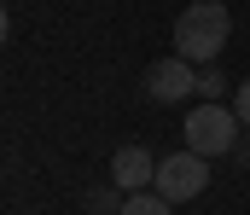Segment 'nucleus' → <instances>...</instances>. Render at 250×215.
I'll return each mask as SVG.
<instances>
[{
	"label": "nucleus",
	"mask_w": 250,
	"mask_h": 215,
	"mask_svg": "<svg viewBox=\"0 0 250 215\" xmlns=\"http://www.w3.org/2000/svg\"><path fill=\"white\" fill-rule=\"evenodd\" d=\"M221 93H227V76L215 64H198V99H221Z\"/></svg>",
	"instance_id": "obj_7"
},
{
	"label": "nucleus",
	"mask_w": 250,
	"mask_h": 215,
	"mask_svg": "<svg viewBox=\"0 0 250 215\" xmlns=\"http://www.w3.org/2000/svg\"><path fill=\"white\" fill-rule=\"evenodd\" d=\"M111 180H117L123 192H140V186H157V157H151L146 145H123V151L111 157Z\"/></svg>",
	"instance_id": "obj_5"
},
{
	"label": "nucleus",
	"mask_w": 250,
	"mask_h": 215,
	"mask_svg": "<svg viewBox=\"0 0 250 215\" xmlns=\"http://www.w3.org/2000/svg\"><path fill=\"white\" fill-rule=\"evenodd\" d=\"M233 111H239V122L250 128V76L239 81V87H233Z\"/></svg>",
	"instance_id": "obj_8"
},
{
	"label": "nucleus",
	"mask_w": 250,
	"mask_h": 215,
	"mask_svg": "<svg viewBox=\"0 0 250 215\" xmlns=\"http://www.w3.org/2000/svg\"><path fill=\"white\" fill-rule=\"evenodd\" d=\"M204 186H209V157H198L192 145L175 151V157H157V192L169 204H192Z\"/></svg>",
	"instance_id": "obj_3"
},
{
	"label": "nucleus",
	"mask_w": 250,
	"mask_h": 215,
	"mask_svg": "<svg viewBox=\"0 0 250 215\" xmlns=\"http://www.w3.org/2000/svg\"><path fill=\"white\" fill-rule=\"evenodd\" d=\"M146 99L151 105H187V99H198V64L192 59H157L151 70H146Z\"/></svg>",
	"instance_id": "obj_4"
},
{
	"label": "nucleus",
	"mask_w": 250,
	"mask_h": 215,
	"mask_svg": "<svg viewBox=\"0 0 250 215\" xmlns=\"http://www.w3.org/2000/svg\"><path fill=\"white\" fill-rule=\"evenodd\" d=\"M233 163H239V169H250V128H245V140L233 145Z\"/></svg>",
	"instance_id": "obj_9"
},
{
	"label": "nucleus",
	"mask_w": 250,
	"mask_h": 215,
	"mask_svg": "<svg viewBox=\"0 0 250 215\" xmlns=\"http://www.w3.org/2000/svg\"><path fill=\"white\" fill-rule=\"evenodd\" d=\"M227 35H233V12H227L221 0H198V6H187V12L175 18V53L192 59V64L221 59Z\"/></svg>",
	"instance_id": "obj_1"
},
{
	"label": "nucleus",
	"mask_w": 250,
	"mask_h": 215,
	"mask_svg": "<svg viewBox=\"0 0 250 215\" xmlns=\"http://www.w3.org/2000/svg\"><path fill=\"white\" fill-rule=\"evenodd\" d=\"M181 140L198 151V157H233V145L245 140V122L233 111V99H198L187 117H181Z\"/></svg>",
	"instance_id": "obj_2"
},
{
	"label": "nucleus",
	"mask_w": 250,
	"mask_h": 215,
	"mask_svg": "<svg viewBox=\"0 0 250 215\" xmlns=\"http://www.w3.org/2000/svg\"><path fill=\"white\" fill-rule=\"evenodd\" d=\"M117 215H169V198L157 192V186H140V192H128L123 198V210Z\"/></svg>",
	"instance_id": "obj_6"
}]
</instances>
